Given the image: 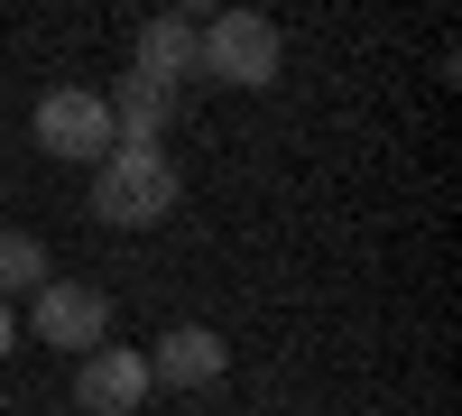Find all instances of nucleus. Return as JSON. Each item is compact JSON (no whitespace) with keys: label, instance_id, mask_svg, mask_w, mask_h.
Wrapping results in <instances>:
<instances>
[{"label":"nucleus","instance_id":"1","mask_svg":"<svg viewBox=\"0 0 462 416\" xmlns=\"http://www.w3.org/2000/svg\"><path fill=\"white\" fill-rule=\"evenodd\" d=\"M176 167L167 148H111V158L93 167V222H111V232H148V222L176 213Z\"/></svg>","mask_w":462,"mask_h":416},{"label":"nucleus","instance_id":"2","mask_svg":"<svg viewBox=\"0 0 462 416\" xmlns=\"http://www.w3.org/2000/svg\"><path fill=\"white\" fill-rule=\"evenodd\" d=\"M278 56H287V37H278V19H259V10H222V19L195 28V74H204V84L268 93V84H278Z\"/></svg>","mask_w":462,"mask_h":416},{"label":"nucleus","instance_id":"3","mask_svg":"<svg viewBox=\"0 0 462 416\" xmlns=\"http://www.w3.org/2000/svg\"><path fill=\"white\" fill-rule=\"evenodd\" d=\"M37 148L65 158V167H102L111 158V111H102V93H84V84L37 93Z\"/></svg>","mask_w":462,"mask_h":416},{"label":"nucleus","instance_id":"4","mask_svg":"<svg viewBox=\"0 0 462 416\" xmlns=\"http://www.w3.org/2000/svg\"><path fill=\"white\" fill-rule=\"evenodd\" d=\"M102 333H111V296L84 287V278H47L37 287V343L47 352H102Z\"/></svg>","mask_w":462,"mask_h":416},{"label":"nucleus","instance_id":"5","mask_svg":"<svg viewBox=\"0 0 462 416\" xmlns=\"http://www.w3.org/2000/svg\"><path fill=\"white\" fill-rule=\"evenodd\" d=\"M222 370H231V343H222L213 324H167L158 352H148V389H185V398H204V389H222Z\"/></svg>","mask_w":462,"mask_h":416},{"label":"nucleus","instance_id":"6","mask_svg":"<svg viewBox=\"0 0 462 416\" xmlns=\"http://www.w3.org/2000/svg\"><path fill=\"white\" fill-rule=\"evenodd\" d=\"M148 398V352H121V343H102L74 361V407L84 416H130Z\"/></svg>","mask_w":462,"mask_h":416},{"label":"nucleus","instance_id":"7","mask_svg":"<svg viewBox=\"0 0 462 416\" xmlns=\"http://www.w3.org/2000/svg\"><path fill=\"white\" fill-rule=\"evenodd\" d=\"M102 111H111V148H158L167 121H176V93H167V84H148V74H121Z\"/></svg>","mask_w":462,"mask_h":416},{"label":"nucleus","instance_id":"8","mask_svg":"<svg viewBox=\"0 0 462 416\" xmlns=\"http://www.w3.org/2000/svg\"><path fill=\"white\" fill-rule=\"evenodd\" d=\"M130 74H148V84L185 93V74H195V19H185V10L148 19V28H139V65H130Z\"/></svg>","mask_w":462,"mask_h":416},{"label":"nucleus","instance_id":"9","mask_svg":"<svg viewBox=\"0 0 462 416\" xmlns=\"http://www.w3.org/2000/svg\"><path fill=\"white\" fill-rule=\"evenodd\" d=\"M56 269H47V241L37 232H0V306H10V296H37Z\"/></svg>","mask_w":462,"mask_h":416},{"label":"nucleus","instance_id":"10","mask_svg":"<svg viewBox=\"0 0 462 416\" xmlns=\"http://www.w3.org/2000/svg\"><path fill=\"white\" fill-rule=\"evenodd\" d=\"M10 343H19V306H0V361H10Z\"/></svg>","mask_w":462,"mask_h":416}]
</instances>
